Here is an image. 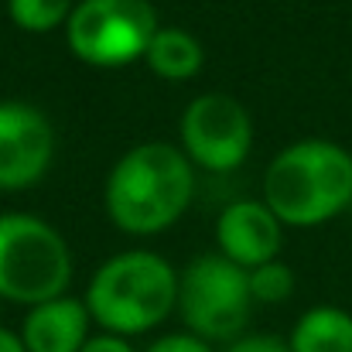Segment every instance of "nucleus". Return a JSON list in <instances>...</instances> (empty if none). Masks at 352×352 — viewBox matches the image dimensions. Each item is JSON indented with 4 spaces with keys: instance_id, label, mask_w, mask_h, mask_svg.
<instances>
[{
    "instance_id": "nucleus-1",
    "label": "nucleus",
    "mask_w": 352,
    "mask_h": 352,
    "mask_svg": "<svg viewBox=\"0 0 352 352\" xmlns=\"http://www.w3.org/2000/svg\"><path fill=\"white\" fill-rule=\"evenodd\" d=\"M195 195V171L182 147L147 140L130 147L107 178V216L130 236L171 230Z\"/></svg>"
},
{
    "instance_id": "nucleus-2",
    "label": "nucleus",
    "mask_w": 352,
    "mask_h": 352,
    "mask_svg": "<svg viewBox=\"0 0 352 352\" xmlns=\"http://www.w3.org/2000/svg\"><path fill=\"white\" fill-rule=\"evenodd\" d=\"M263 202L284 226H322L352 206V154L336 140L305 137L263 171Z\"/></svg>"
},
{
    "instance_id": "nucleus-3",
    "label": "nucleus",
    "mask_w": 352,
    "mask_h": 352,
    "mask_svg": "<svg viewBox=\"0 0 352 352\" xmlns=\"http://www.w3.org/2000/svg\"><path fill=\"white\" fill-rule=\"evenodd\" d=\"M86 308L110 336L151 332L178 308V270L151 250L117 253L93 274Z\"/></svg>"
},
{
    "instance_id": "nucleus-4",
    "label": "nucleus",
    "mask_w": 352,
    "mask_h": 352,
    "mask_svg": "<svg viewBox=\"0 0 352 352\" xmlns=\"http://www.w3.org/2000/svg\"><path fill=\"white\" fill-rule=\"evenodd\" d=\"M72 280V253L65 236L31 212L0 216V298L14 305H41L62 298Z\"/></svg>"
},
{
    "instance_id": "nucleus-5",
    "label": "nucleus",
    "mask_w": 352,
    "mask_h": 352,
    "mask_svg": "<svg viewBox=\"0 0 352 352\" xmlns=\"http://www.w3.org/2000/svg\"><path fill=\"white\" fill-rule=\"evenodd\" d=\"M250 277L223 253H206L178 274V311L192 336L233 342L246 332L253 311Z\"/></svg>"
},
{
    "instance_id": "nucleus-6",
    "label": "nucleus",
    "mask_w": 352,
    "mask_h": 352,
    "mask_svg": "<svg viewBox=\"0 0 352 352\" xmlns=\"http://www.w3.org/2000/svg\"><path fill=\"white\" fill-rule=\"evenodd\" d=\"M157 28L151 0H76L65 21V41L86 65L123 69L147 55Z\"/></svg>"
},
{
    "instance_id": "nucleus-7",
    "label": "nucleus",
    "mask_w": 352,
    "mask_h": 352,
    "mask_svg": "<svg viewBox=\"0 0 352 352\" xmlns=\"http://www.w3.org/2000/svg\"><path fill=\"white\" fill-rule=\"evenodd\" d=\"M182 151L192 164L206 171H236L253 147V120L250 110L223 93L195 96L178 123Z\"/></svg>"
},
{
    "instance_id": "nucleus-8",
    "label": "nucleus",
    "mask_w": 352,
    "mask_h": 352,
    "mask_svg": "<svg viewBox=\"0 0 352 352\" xmlns=\"http://www.w3.org/2000/svg\"><path fill=\"white\" fill-rule=\"evenodd\" d=\"M55 157V126L38 107L0 103V192H21L45 178Z\"/></svg>"
},
{
    "instance_id": "nucleus-9",
    "label": "nucleus",
    "mask_w": 352,
    "mask_h": 352,
    "mask_svg": "<svg viewBox=\"0 0 352 352\" xmlns=\"http://www.w3.org/2000/svg\"><path fill=\"white\" fill-rule=\"evenodd\" d=\"M216 243L226 260H233L243 270H253L260 263L277 260L284 243V223L263 199H239L230 202L216 219Z\"/></svg>"
},
{
    "instance_id": "nucleus-10",
    "label": "nucleus",
    "mask_w": 352,
    "mask_h": 352,
    "mask_svg": "<svg viewBox=\"0 0 352 352\" xmlns=\"http://www.w3.org/2000/svg\"><path fill=\"white\" fill-rule=\"evenodd\" d=\"M89 308L79 298H52L31 305L21 325V342L28 352H79L89 342Z\"/></svg>"
},
{
    "instance_id": "nucleus-11",
    "label": "nucleus",
    "mask_w": 352,
    "mask_h": 352,
    "mask_svg": "<svg viewBox=\"0 0 352 352\" xmlns=\"http://www.w3.org/2000/svg\"><path fill=\"white\" fill-rule=\"evenodd\" d=\"M144 62L151 65L154 76L171 79V82H185L192 76H199L206 55L195 34H188L185 28H157V34L147 45Z\"/></svg>"
},
{
    "instance_id": "nucleus-12",
    "label": "nucleus",
    "mask_w": 352,
    "mask_h": 352,
    "mask_svg": "<svg viewBox=\"0 0 352 352\" xmlns=\"http://www.w3.org/2000/svg\"><path fill=\"white\" fill-rule=\"evenodd\" d=\"M287 346L291 352H352V315L318 305L298 318Z\"/></svg>"
},
{
    "instance_id": "nucleus-13",
    "label": "nucleus",
    "mask_w": 352,
    "mask_h": 352,
    "mask_svg": "<svg viewBox=\"0 0 352 352\" xmlns=\"http://www.w3.org/2000/svg\"><path fill=\"white\" fill-rule=\"evenodd\" d=\"M76 0H7V14L21 31L31 34H48L62 28L72 14Z\"/></svg>"
},
{
    "instance_id": "nucleus-14",
    "label": "nucleus",
    "mask_w": 352,
    "mask_h": 352,
    "mask_svg": "<svg viewBox=\"0 0 352 352\" xmlns=\"http://www.w3.org/2000/svg\"><path fill=\"white\" fill-rule=\"evenodd\" d=\"M246 277H250V294L256 305H280L294 294V270L280 260L260 263L246 270Z\"/></svg>"
},
{
    "instance_id": "nucleus-15",
    "label": "nucleus",
    "mask_w": 352,
    "mask_h": 352,
    "mask_svg": "<svg viewBox=\"0 0 352 352\" xmlns=\"http://www.w3.org/2000/svg\"><path fill=\"white\" fill-rule=\"evenodd\" d=\"M147 352H216L212 342L192 336V332H175V336H161L157 342H151Z\"/></svg>"
},
{
    "instance_id": "nucleus-16",
    "label": "nucleus",
    "mask_w": 352,
    "mask_h": 352,
    "mask_svg": "<svg viewBox=\"0 0 352 352\" xmlns=\"http://www.w3.org/2000/svg\"><path fill=\"white\" fill-rule=\"evenodd\" d=\"M226 352H291V346L274 336H239L226 346Z\"/></svg>"
},
{
    "instance_id": "nucleus-17",
    "label": "nucleus",
    "mask_w": 352,
    "mask_h": 352,
    "mask_svg": "<svg viewBox=\"0 0 352 352\" xmlns=\"http://www.w3.org/2000/svg\"><path fill=\"white\" fill-rule=\"evenodd\" d=\"M79 352H133V346H130L123 336L103 332V336H89V342H86Z\"/></svg>"
},
{
    "instance_id": "nucleus-18",
    "label": "nucleus",
    "mask_w": 352,
    "mask_h": 352,
    "mask_svg": "<svg viewBox=\"0 0 352 352\" xmlns=\"http://www.w3.org/2000/svg\"><path fill=\"white\" fill-rule=\"evenodd\" d=\"M0 352H28V349H24V342H21V336H17V332L0 329Z\"/></svg>"
}]
</instances>
